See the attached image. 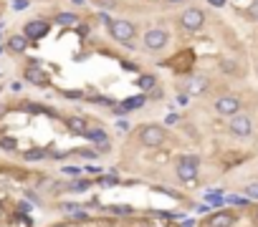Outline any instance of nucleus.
Segmentation results:
<instances>
[{"instance_id": "obj_1", "label": "nucleus", "mask_w": 258, "mask_h": 227, "mask_svg": "<svg viewBox=\"0 0 258 227\" xmlns=\"http://www.w3.org/2000/svg\"><path fill=\"white\" fill-rule=\"evenodd\" d=\"M109 35L114 38V41L124 43V46H134V35H137V28L129 23V20H112V25H109Z\"/></svg>"}, {"instance_id": "obj_2", "label": "nucleus", "mask_w": 258, "mask_h": 227, "mask_svg": "<svg viewBox=\"0 0 258 227\" xmlns=\"http://www.w3.org/2000/svg\"><path fill=\"white\" fill-rule=\"evenodd\" d=\"M198 167H200V157H195V154L180 157V162H177V177H180L182 182H195Z\"/></svg>"}, {"instance_id": "obj_3", "label": "nucleus", "mask_w": 258, "mask_h": 227, "mask_svg": "<svg viewBox=\"0 0 258 227\" xmlns=\"http://www.w3.org/2000/svg\"><path fill=\"white\" fill-rule=\"evenodd\" d=\"M180 25L185 28V30H200L203 25H205V13L200 10V8H188V10H182V15H180Z\"/></svg>"}, {"instance_id": "obj_4", "label": "nucleus", "mask_w": 258, "mask_h": 227, "mask_svg": "<svg viewBox=\"0 0 258 227\" xmlns=\"http://www.w3.org/2000/svg\"><path fill=\"white\" fill-rule=\"evenodd\" d=\"M165 136H167L165 129L157 126V124H147V126H142V131H139V139H142L144 146H162Z\"/></svg>"}, {"instance_id": "obj_5", "label": "nucleus", "mask_w": 258, "mask_h": 227, "mask_svg": "<svg viewBox=\"0 0 258 227\" xmlns=\"http://www.w3.org/2000/svg\"><path fill=\"white\" fill-rule=\"evenodd\" d=\"M167 43H170V33L162 28H152V30L144 33V46L150 51H162Z\"/></svg>"}, {"instance_id": "obj_6", "label": "nucleus", "mask_w": 258, "mask_h": 227, "mask_svg": "<svg viewBox=\"0 0 258 227\" xmlns=\"http://www.w3.org/2000/svg\"><path fill=\"white\" fill-rule=\"evenodd\" d=\"M48 30H51V23L38 18V20H28V23H25L23 35L28 38V41H41L43 35H48Z\"/></svg>"}, {"instance_id": "obj_7", "label": "nucleus", "mask_w": 258, "mask_h": 227, "mask_svg": "<svg viewBox=\"0 0 258 227\" xmlns=\"http://www.w3.org/2000/svg\"><path fill=\"white\" fill-rule=\"evenodd\" d=\"M231 131L236 136H251L253 124H251V119L246 116V114H233V116H231Z\"/></svg>"}, {"instance_id": "obj_8", "label": "nucleus", "mask_w": 258, "mask_h": 227, "mask_svg": "<svg viewBox=\"0 0 258 227\" xmlns=\"http://www.w3.org/2000/svg\"><path fill=\"white\" fill-rule=\"evenodd\" d=\"M25 81L33 84V86H48V76H46V71L41 68V63L33 61V63L25 68Z\"/></svg>"}, {"instance_id": "obj_9", "label": "nucleus", "mask_w": 258, "mask_h": 227, "mask_svg": "<svg viewBox=\"0 0 258 227\" xmlns=\"http://www.w3.org/2000/svg\"><path fill=\"white\" fill-rule=\"evenodd\" d=\"M238 109H241V101L236 96H220L215 101V111L223 114V116H233V114H238Z\"/></svg>"}, {"instance_id": "obj_10", "label": "nucleus", "mask_w": 258, "mask_h": 227, "mask_svg": "<svg viewBox=\"0 0 258 227\" xmlns=\"http://www.w3.org/2000/svg\"><path fill=\"white\" fill-rule=\"evenodd\" d=\"M84 136H86L91 144H96V149H99V151H109V146H112V144H109V136H106V131H104V129H89Z\"/></svg>"}, {"instance_id": "obj_11", "label": "nucleus", "mask_w": 258, "mask_h": 227, "mask_svg": "<svg viewBox=\"0 0 258 227\" xmlns=\"http://www.w3.org/2000/svg\"><path fill=\"white\" fill-rule=\"evenodd\" d=\"M236 222V215L233 212H215L210 220H208V227H231Z\"/></svg>"}, {"instance_id": "obj_12", "label": "nucleus", "mask_w": 258, "mask_h": 227, "mask_svg": "<svg viewBox=\"0 0 258 227\" xmlns=\"http://www.w3.org/2000/svg\"><path fill=\"white\" fill-rule=\"evenodd\" d=\"M66 126H68L73 134H79V136H84V134L89 131L86 119H84V116H76V114H73V116H66Z\"/></svg>"}, {"instance_id": "obj_13", "label": "nucleus", "mask_w": 258, "mask_h": 227, "mask_svg": "<svg viewBox=\"0 0 258 227\" xmlns=\"http://www.w3.org/2000/svg\"><path fill=\"white\" fill-rule=\"evenodd\" d=\"M208 89V79H205V76H190V81H188V91L185 94H203Z\"/></svg>"}, {"instance_id": "obj_14", "label": "nucleus", "mask_w": 258, "mask_h": 227, "mask_svg": "<svg viewBox=\"0 0 258 227\" xmlns=\"http://www.w3.org/2000/svg\"><path fill=\"white\" fill-rule=\"evenodd\" d=\"M28 43H30L28 38L18 33V35H10V41H8V48H10L13 53H18V56H20V53H23V51L28 48Z\"/></svg>"}, {"instance_id": "obj_15", "label": "nucleus", "mask_w": 258, "mask_h": 227, "mask_svg": "<svg viewBox=\"0 0 258 227\" xmlns=\"http://www.w3.org/2000/svg\"><path fill=\"white\" fill-rule=\"evenodd\" d=\"M144 101H147V96H134V99H127L122 106H117V111H119V114H124V111L139 109V106H144Z\"/></svg>"}, {"instance_id": "obj_16", "label": "nucleus", "mask_w": 258, "mask_h": 227, "mask_svg": "<svg viewBox=\"0 0 258 227\" xmlns=\"http://www.w3.org/2000/svg\"><path fill=\"white\" fill-rule=\"evenodd\" d=\"M137 86H139L142 91H152V89L157 86V79H155L152 73H142L139 79H137Z\"/></svg>"}, {"instance_id": "obj_17", "label": "nucleus", "mask_w": 258, "mask_h": 227, "mask_svg": "<svg viewBox=\"0 0 258 227\" xmlns=\"http://www.w3.org/2000/svg\"><path fill=\"white\" fill-rule=\"evenodd\" d=\"M56 23H58L61 28H71V25L79 23V15H73V13H58V15H56Z\"/></svg>"}, {"instance_id": "obj_18", "label": "nucleus", "mask_w": 258, "mask_h": 227, "mask_svg": "<svg viewBox=\"0 0 258 227\" xmlns=\"http://www.w3.org/2000/svg\"><path fill=\"white\" fill-rule=\"evenodd\" d=\"M23 157H25L28 162H38V159H46V157H48V151H46V149H28Z\"/></svg>"}, {"instance_id": "obj_19", "label": "nucleus", "mask_w": 258, "mask_h": 227, "mask_svg": "<svg viewBox=\"0 0 258 227\" xmlns=\"http://www.w3.org/2000/svg\"><path fill=\"white\" fill-rule=\"evenodd\" d=\"M61 210H63V212H71L73 220H86V212H84L81 207H76V205H68V202H66V205H61Z\"/></svg>"}, {"instance_id": "obj_20", "label": "nucleus", "mask_w": 258, "mask_h": 227, "mask_svg": "<svg viewBox=\"0 0 258 227\" xmlns=\"http://www.w3.org/2000/svg\"><path fill=\"white\" fill-rule=\"evenodd\" d=\"M205 200H208V205H223V202H226L223 192H208Z\"/></svg>"}, {"instance_id": "obj_21", "label": "nucleus", "mask_w": 258, "mask_h": 227, "mask_svg": "<svg viewBox=\"0 0 258 227\" xmlns=\"http://www.w3.org/2000/svg\"><path fill=\"white\" fill-rule=\"evenodd\" d=\"M91 104H104V106H114V99H109V96H89Z\"/></svg>"}, {"instance_id": "obj_22", "label": "nucleus", "mask_w": 258, "mask_h": 227, "mask_svg": "<svg viewBox=\"0 0 258 227\" xmlns=\"http://www.w3.org/2000/svg\"><path fill=\"white\" fill-rule=\"evenodd\" d=\"M246 197L248 200H258V182H253V184L246 187Z\"/></svg>"}, {"instance_id": "obj_23", "label": "nucleus", "mask_w": 258, "mask_h": 227, "mask_svg": "<svg viewBox=\"0 0 258 227\" xmlns=\"http://www.w3.org/2000/svg\"><path fill=\"white\" fill-rule=\"evenodd\" d=\"M96 5L101 10H114L117 8V0H96Z\"/></svg>"}, {"instance_id": "obj_24", "label": "nucleus", "mask_w": 258, "mask_h": 227, "mask_svg": "<svg viewBox=\"0 0 258 227\" xmlns=\"http://www.w3.org/2000/svg\"><path fill=\"white\" fill-rule=\"evenodd\" d=\"M99 184L101 187H114V184H119V177H99Z\"/></svg>"}, {"instance_id": "obj_25", "label": "nucleus", "mask_w": 258, "mask_h": 227, "mask_svg": "<svg viewBox=\"0 0 258 227\" xmlns=\"http://www.w3.org/2000/svg\"><path fill=\"white\" fill-rule=\"evenodd\" d=\"M0 146H3V149H15V146H18V141H15V139H10V136H0Z\"/></svg>"}, {"instance_id": "obj_26", "label": "nucleus", "mask_w": 258, "mask_h": 227, "mask_svg": "<svg viewBox=\"0 0 258 227\" xmlns=\"http://www.w3.org/2000/svg\"><path fill=\"white\" fill-rule=\"evenodd\" d=\"M248 18H251V20H258V0H253V5L248 8Z\"/></svg>"}, {"instance_id": "obj_27", "label": "nucleus", "mask_w": 258, "mask_h": 227, "mask_svg": "<svg viewBox=\"0 0 258 227\" xmlns=\"http://www.w3.org/2000/svg\"><path fill=\"white\" fill-rule=\"evenodd\" d=\"M73 28H76V33H79L81 38H86V35H89V25H86V23H81V25L76 23V25H73Z\"/></svg>"}, {"instance_id": "obj_28", "label": "nucleus", "mask_w": 258, "mask_h": 227, "mask_svg": "<svg viewBox=\"0 0 258 227\" xmlns=\"http://www.w3.org/2000/svg\"><path fill=\"white\" fill-rule=\"evenodd\" d=\"M68 189H89V182H86V179H81V182H73V184H68Z\"/></svg>"}, {"instance_id": "obj_29", "label": "nucleus", "mask_w": 258, "mask_h": 227, "mask_svg": "<svg viewBox=\"0 0 258 227\" xmlns=\"http://www.w3.org/2000/svg\"><path fill=\"white\" fill-rule=\"evenodd\" d=\"M13 8L15 10H25L28 8V0H13Z\"/></svg>"}, {"instance_id": "obj_30", "label": "nucleus", "mask_w": 258, "mask_h": 227, "mask_svg": "<svg viewBox=\"0 0 258 227\" xmlns=\"http://www.w3.org/2000/svg\"><path fill=\"white\" fill-rule=\"evenodd\" d=\"M109 210H112V212H122V215H129V212H132L129 207H119V205H114V207H109Z\"/></svg>"}, {"instance_id": "obj_31", "label": "nucleus", "mask_w": 258, "mask_h": 227, "mask_svg": "<svg viewBox=\"0 0 258 227\" xmlns=\"http://www.w3.org/2000/svg\"><path fill=\"white\" fill-rule=\"evenodd\" d=\"M99 20H101V23H106V28H109V25H112V18H109V15H106L104 10L99 13Z\"/></svg>"}, {"instance_id": "obj_32", "label": "nucleus", "mask_w": 258, "mask_h": 227, "mask_svg": "<svg viewBox=\"0 0 258 227\" xmlns=\"http://www.w3.org/2000/svg\"><path fill=\"white\" fill-rule=\"evenodd\" d=\"M63 96H68V99H81L84 94H81V91H63Z\"/></svg>"}, {"instance_id": "obj_33", "label": "nucleus", "mask_w": 258, "mask_h": 227, "mask_svg": "<svg viewBox=\"0 0 258 227\" xmlns=\"http://www.w3.org/2000/svg\"><path fill=\"white\" fill-rule=\"evenodd\" d=\"M213 8H226V0H208Z\"/></svg>"}, {"instance_id": "obj_34", "label": "nucleus", "mask_w": 258, "mask_h": 227, "mask_svg": "<svg viewBox=\"0 0 258 227\" xmlns=\"http://www.w3.org/2000/svg\"><path fill=\"white\" fill-rule=\"evenodd\" d=\"M188 101H190V94H180V96H177V104H182V106H185Z\"/></svg>"}, {"instance_id": "obj_35", "label": "nucleus", "mask_w": 258, "mask_h": 227, "mask_svg": "<svg viewBox=\"0 0 258 227\" xmlns=\"http://www.w3.org/2000/svg\"><path fill=\"white\" fill-rule=\"evenodd\" d=\"M165 121H167V124H177V121H180V116H177V114H170V116H167Z\"/></svg>"}, {"instance_id": "obj_36", "label": "nucleus", "mask_w": 258, "mask_h": 227, "mask_svg": "<svg viewBox=\"0 0 258 227\" xmlns=\"http://www.w3.org/2000/svg\"><path fill=\"white\" fill-rule=\"evenodd\" d=\"M117 129H119V131H127L129 124H127V121H117Z\"/></svg>"}, {"instance_id": "obj_37", "label": "nucleus", "mask_w": 258, "mask_h": 227, "mask_svg": "<svg viewBox=\"0 0 258 227\" xmlns=\"http://www.w3.org/2000/svg\"><path fill=\"white\" fill-rule=\"evenodd\" d=\"M63 172H66V174H79V172H81V169H76V167H66V169H63Z\"/></svg>"}, {"instance_id": "obj_38", "label": "nucleus", "mask_w": 258, "mask_h": 227, "mask_svg": "<svg viewBox=\"0 0 258 227\" xmlns=\"http://www.w3.org/2000/svg\"><path fill=\"white\" fill-rule=\"evenodd\" d=\"M152 99H162V91H160V89H152Z\"/></svg>"}, {"instance_id": "obj_39", "label": "nucleus", "mask_w": 258, "mask_h": 227, "mask_svg": "<svg viewBox=\"0 0 258 227\" xmlns=\"http://www.w3.org/2000/svg\"><path fill=\"white\" fill-rule=\"evenodd\" d=\"M73 5H86V0H73Z\"/></svg>"}, {"instance_id": "obj_40", "label": "nucleus", "mask_w": 258, "mask_h": 227, "mask_svg": "<svg viewBox=\"0 0 258 227\" xmlns=\"http://www.w3.org/2000/svg\"><path fill=\"white\" fill-rule=\"evenodd\" d=\"M167 3H170V5H175V3H182V0H167Z\"/></svg>"}, {"instance_id": "obj_41", "label": "nucleus", "mask_w": 258, "mask_h": 227, "mask_svg": "<svg viewBox=\"0 0 258 227\" xmlns=\"http://www.w3.org/2000/svg\"><path fill=\"white\" fill-rule=\"evenodd\" d=\"M5 215V210H3V205H0V217H3Z\"/></svg>"}, {"instance_id": "obj_42", "label": "nucleus", "mask_w": 258, "mask_h": 227, "mask_svg": "<svg viewBox=\"0 0 258 227\" xmlns=\"http://www.w3.org/2000/svg\"><path fill=\"white\" fill-rule=\"evenodd\" d=\"M0 53H3V46H0Z\"/></svg>"}, {"instance_id": "obj_43", "label": "nucleus", "mask_w": 258, "mask_h": 227, "mask_svg": "<svg viewBox=\"0 0 258 227\" xmlns=\"http://www.w3.org/2000/svg\"><path fill=\"white\" fill-rule=\"evenodd\" d=\"M56 227H63V225H56Z\"/></svg>"}, {"instance_id": "obj_44", "label": "nucleus", "mask_w": 258, "mask_h": 227, "mask_svg": "<svg viewBox=\"0 0 258 227\" xmlns=\"http://www.w3.org/2000/svg\"><path fill=\"white\" fill-rule=\"evenodd\" d=\"M256 217H258V212H256Z\"/></svg>"}]
</instances>
